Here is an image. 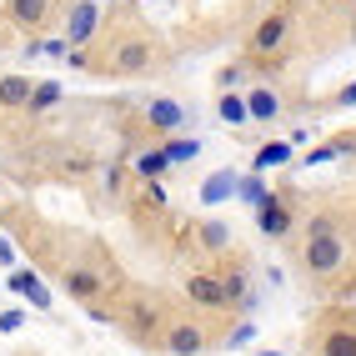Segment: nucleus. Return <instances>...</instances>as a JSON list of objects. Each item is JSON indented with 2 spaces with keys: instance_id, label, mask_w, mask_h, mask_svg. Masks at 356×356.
I'll return each mask as SVG.
<instances>
[{
  "instance_id": "obj_1",
  "label": "nucleus",
  "mask_w": 356,
  "mask_h": 356,
  "mask_svg": "<svg viewBox=\"0 0 356 356\" xmlns=\"http://www.w3.org/2000/svg\"><path fill=\"white\" fill-rule=\"evenodd\" d=\"M346 261H351V246H346V236H341L337 226L306 231V241H301V266H306V276L331 281V276H341Z\"/></svg>"
},
{
  "instance_id": "obj_2",
  "label": "nucleus",
  "mask_w": 356,
  "mask_h": 356,
  "mask_svg": "<svg viewBox=\"0 0 356 356\" xmlns=\"http://www.w3.org/2000/svg\"><path fill=\"white\" fill-rule=\"evenodd\" d=\"M291 45V10H271V15H261L256 20V31H251V45L246 51L256 60H276L281 51Z\"/></svg>"
},
{
  "instance_id": "obj_3",
  "label": "nucleus",
  "mask_w": 356,
  "mask_h": 356,
  "mask_svg": "<svg viewBox=\"0 0 356 356\" xmlns=\"http://www.w3.org/2000/svg\"><path fill=\"white\" fill-rule=\"evenodd\" d=\"M156 346H161L165 356H201V351H211V331H206L196 316H186V321H165V326H161V337H156Z\"/></svg>"
},
{
  "instance_id": "obj_4",
  "label": "nucleus",
  "mask_w": 356,
  "mask_h": 356,
  "mask_svg": "<svg viewBox=\"0 0 356 356\" xmlns=\"http://www.w3.org/2000/svg\"><path fill=\"white\" fill-rule=\"evenodd\" d=\"M151 65H156V51H151V40H140V35H121L106 56L111 76H140V70H151Z\"/></svg>"
},
{
  "instance_id": "obj_5",
  "label": "nucleus",
  "mask_w": 356,
  "mask_h": 356,
  "mask_svg": "<svg viewBox=\"0 0 356 356\" xmlns=\"http://www.w3.org/2000/svg\"><path fill=\"white\" fill-rule=\"evenodd\" d=\"M140 115H146V131L151 136H181L186 126H191V106H181V101H171V96H156V101H146L140 106Z\"/></svg>"
},
{
  "instance_id": "obj_6",
  "label": "nucleus",
  "mask_w": 356,
  "mask_h": 356,
  "mask_svg": "<svg viewBox=\"0 0 356 356\" xmlns=\"http://www.w3.org/2000/svg\"><path fill=\"white\" fill-rule=\"evenodd\" d=\"M96 31H101V0H76V6L65 10V45L70 51H81V45H90L96 40Z\"/></svg>"
},
{
  "instance_id": "obj_7",
  "label": "nucleus",
  "mask_w": 356,
  "mask_h": 356,
  "mask_svg": "<svg viewBox=\"0 0 356 356\" xmlns=\"http://www.w3.org/2000/svg\"><path fill=\"white\" fill-rule=\"evenodd\" d=\"M256 211V231L261 236H271V241H281V236H291V226H296V211L286 206V196H266V201H256L251 206Z\"/></svg>"
},
{
  "instance_id": "obj_8",
  "label": "nucleus",
  "mask_w": 356,
  "mask_h": 356,
  "mask_svg": "<svg viewBox=\"0 0 356 356\" xmlns=\"http://www.w3.org/2000/svg\"><path fill=\"white\" fill-rule=\"evenodd\" d=\"M60 286H65V296H76L81 306H90V301H101V296L111 291V281H106V271H96V266H65V271H60Z\"/></svg>"
},
{
  "instance_id": "obj_9",
  "label": "nucleus",
  "mask_w": 356,
  "mask_h": 356,
  "mask_svg": "<svg viewBox=\"0 0 356 356\" xmlns=\"http://www.w3.org/2000/svg\"><path fill=\"white\" fill-rule=\"evenodd\" d=\"M221 291H226V312L251 316L256 306H261V291L251 286V271H246V266H226V271H221Z\"/></svg>"
},
{
  "instance_id": "obj_10",
  "label": "nucleus",
  "mask_w": 356,
  "mask_h": 356,
  "mask_svg": "<svg viewBox=\"0 0 356 356\" xmlns=\"http://www.w3.org/2000/svg\"><path fill=\"white\" fill-rule=\"evenodd\" d=\"M56 15V0H6V20L26 35H40Z\"/></svg>"
},
{
  "instance_id": "obj_11",
  "label": "nucleus",
  "mask_w": 356,
  "mask_h": 356,
  "mask_svg": "<svg viewBox=\"0 0 356 356\" xmlns=\"http://www.w3.org/2000/svg\"><path fill=\"white\" fill-rule=\"evenodd\" d=\"M186 301L201 306V312H226V291H221V271H196L186 276Z\"/></svg>"
},
{
  "instance_id": "obj_12",
  "label": "nucleus",
  "mask_w": 356,
  "mask_h": 356,
  "mask_svg": "<svg viewBox=\"0 0 356 356\" xmlns=\"http://www.w3.org/2000/svg\"><path fill=\"white\" fill-rule=\"evenodd\" d=\"M6 291L26 296V301L35 306V312H51V306H56L51 286H45V276H40V271H31V266H10V281H6Z\"/></svg>"
},
{
  "instance_id": "obj_13",
  "label": "nucleus",
  "mask_w": 356,
  "mask_h": 356,
  "mask_svg": "<svg viewBox=\"0 0 356 356\" xmlns=\"http://www.w3.org/2000/svg\"><path fill=\"white\" fill-rule=\"evenodd\" d=\"M246 115H251V121H261V126H271L276 115H281V96H276V86H266V81L251 86V90H246Z\"/></svg>"
},
{
  "instance_id": "obj_14",
  "label": "nucleus",
  "mask_w": 356,
  "mask_h": 356,
  "mask_svg": "<svg viewBox=\"0 0 356 356\" xmlns=\"http://www.w3.org/2000/svg\"><path fill=\"white\" fill-rule=\"evenodd\" d=\"M316 356H356V326L351 321H337L316 337Z\"/></svg>"
},
{
  "instance_id": "obj_15",
  "label": "nucleus",
  "mask_w": 356,
  "mask_h": 356,
  "mask_svg": "<svg viewBox=\"0 0 356 356\" xmlns=\"http://www.w3.org/2000/svg\"><path fill=\"white\" fill-rule=\"evenodd\" d=\"M161 326H165V321H161V312H156V306H136V312H131V321H126V337L151 346V341L161 337Z\"/></svg>"
},
{
  "instance_id": "obj_16",
  "label": "nucleus",
  "mask_w": 356,
  "mask_h": 356,
  "mask_svg": "<svg viewBox=\"0 0 356 356\" xmlns=\"http://www.w3.org/2000/svg\"><path fill=\"white\" fill-rule=\"evenodd\" d=\"M31 90H35V81L31 76H0V111H26V101H31Z\"/></svg>"
},
{
  "instance_id": "obj_17",
  "label": "nucleus",
  "mask_w": 356,
  "mask_h": 356,
  "mask_svg": "<svg viewBox=\"0 0 356 356\" xmlns=\"http://www.w3.org/2000/svg\"><path fill=\"white\" fill-rule=\"evenodd\" d=\"M236 171H216V176H206L201 181V206H226L231 196H236Z\"/></svg>"
},
{
  "instance_id": "obj_18",
  "label": "nucleus",
  "mask_w": 356,
  "mask_h": 356,
  "mask_svg": "<svg viewBox=\"0 0 356 356\" xmlns=\"http://www.w3.org/2000/svg\"><path fill=\"white\" fill-rule=\"evenodd\" d=\"M196 241H201L206 256H226L231 251V226L226 221H201L196 226Z\"/></svg>"
},
{
  "instance_id": "obj_19",
  "label": "nucleus",
  "mask_w": 356,
  "mask_h": 356,
  "mask_svg": "<svg viewBox=\"0 0 356 356\" xmlns=\"http://www.w3.org/2000/svg\"><path fill=\"white\" fill-rule=\"evenodd\" d=\"M216 115H221L231 131L246 126V121H251V115H246V96H241V90H221V96H216Z\"/></svg>"
},
{
  "instance_id": "obj_20",
  "label": "nucleus",
  "mask_w": 356,
  "mask_h": 356,
  "mask_svg": "<svg viewBox=\"0 0 356 356\" xmlns=\"http://www.w3.org/2000/svg\"><path fill=\"white\" fill-rule=\"evenodd\" d=\"M20 56L26 60H60V56H70V45H65V35H35Z\"/></svg>"
},
{
  "instance_id": "obj_21",
  "label": "nucleus",
  "mask_w": 356,
  "mask_h": 356,
  "mask_svg": "<svg viewBox=\"0 0 356 356\" xmlns=\"http://www.w3.org/2000/svg\"><path fill=\"white\" fill-rule=\"evenodd\" d=\"M291 140H266V146H261L256 156H251V171H271V165H286L291 161Z\"/></svg>"
},
{
  "instance_id": "obj_22",
  "label": "nucleus",
  "mask_w": 356,
  "mask_h": 356,
  "mask_svg": "<svg viewBox=\"0 0 356 356\" xmlns=\"http://www.w3.org/2000/svg\"><path fill=\"white\" fill-rule=\"evenodd\" d=\"M56 106H60V81H35L31 101H26V115H45V111H56Z\"/></svg>"
},
{
  "instance_id": "obj_23",
  "label": "nucleus",
  "mask_w": 356,
  "mask_h": 356,
  "mask_svg": "<svg viewBox=\"0 0 356 356\" xmlns=\"http://www.w3.org/2000/svg\"><path fill=\"white\" fill-rule=\"evenodd\" d=\"M165 161H171V165H191L196 156H201V140L196 136H165Z\"/></svg>"
},
{
  "instance_id": "obj_24",
  "label": "nucleus",
  "mask_w": 356,
  "mask_h": 356,
  "mask_svg": "<svg viewBox=\"0 0 356 356\" xmlns=\"http://www.w3.org/2000/svg\"><path fill=\"white\" fill-rule=\"evenodd\" d=\"M131 171H136V181H161L165 171H171V161H165V151H140L131 161Z\"/></svg>"
},
{
  "instance_id": "obj_25",
  "label": "nucleus",
  "mask_w": 356,
  "mask_h": 356,
  "mask_svg": "<svg viewBox=\"0 0 356 356\" xmlns=\"http://www.w3.org/2000/svg\"><path fill=\"white\" fill-rule=\"evenodd\" d=\"M356 151V140H326V146H316V151H306L301 156V165H331V161H341V156H351Z\"/></svg>"
},
{
  "instance_id": "obj_26",
  "label": "nucleus",
  "mask_w": 356,
  "mask_h": 356,
  "mask_svg": "<svg viewBox=\"0 0 356 356\" xmlns=\"http://www.w3.org/2000/svg\"><path fill=\"white\" fill-rule=\"evenodd\" d=\"M256 341V321L251 316H241L231 331H226V341H221V351H241V346H251Z\"/></svg>"
},
{
  "instance_id": "obj_27",
  "label": "nucleus",
  "mask_w": 356,
  "mask_h": 356,
  "mask_svg": "<svg viewBox=\"0 0 356 356\" xmlns=\"http://www.w3.org/2000/svg\"><path fill=\"white\" fill-rule=\"evenodd\" d=\"M236 196H241L246 206H256V201H266V196H271V186L261 181V171H256V176H241V181H236Z\"/></svg>"
},
{
  "instance_id": "obj_28",
  "label": "nucleus",
  "mask_w": 356,
  "mask_h": 356,
  "mask_svg": "<svg viewBox=\"0 0 356 356\" xmlns=\"http://www.w3.org/2000/svg\"><path fill=\"white\" fill-rule=\"evenodd\" d=\"M20 326H31V321H26V312H20V306H10V312H0V331H6V337H15Z\"/></svg>"
},
{
  "instance_id": "obj_29",
  "label": "nucleus",
  "mask_w": 356,
  "mask_h": 356,
  "mask_svg": "<svg viewBox=\"0 0 356 356\" xmlns=\"http://www.w3.org/2000/svg\"><path fill=\"white\" fill-rule=\"evenodd\" d=\"M241 81H246V65H226V70H216V86H221V90H236Z\"/></svg>"
},
{
  "instance_id": "obj_30",
  "label": "nucleus",
  "mask_w": 356,
  "mask_h": 356,
  "mask_svg": "<svg viewBox=\"0 0 356 356\" xmlns=\"http://www.w3.org/2000/svg\"><path fill=\"white\" fill-rule=\"evenodd\" d=\"M140 196H146V206L161 211V206H165V186H161V181H140Z\"/></svg>"
},
{
  "instance_id": "obj_31",
  "label": "nucleus",
  "mask_w": 356,
  "mask_h": 356,
  "mask_svg": "<svg viewBox=\"0 0 356 356\" xmlns=\"http://www.w3.org/2000/svg\"><path fill=\"white\" fill-rule=\"evenodd\" d=\"M0 266H20V256H15V246H10V236H0Z\"/></svg>"
},
{
  "instance_id": "obj_32",
  "label": "nucleus",
  "mask_w": 356,
  "mask_h": 356,
  "mask_svg": "<svg viewBox=\"0 0 356 356\" xmlns=\"http://www.w3.org/2000/svg\"><path fill=\"white\" fill-rule=\"evenodd\" d=\"M121 181H126V171H121V165H106V191H111V196L121 191Z\"/></svg>"
},
{
  "instance_id": "obj_33",
  "label": "nucleus",
  "mask_w": 356,
  "mask_h": 356,
  "mask_svg": "<svg viewBox=\"0 0 356 356\" xmlns=\"http://www.w3.org/2000/svg\"><path fill=\"white\" fill-rule=\"evenodd\" d=\"M351 106H356V81L337 90V111H351Z\"/></svg>"
},
{
  "instance_id": "obj_34",
  "label": "nucleus",
  "mask_w": 356,
  "mask_h": 356,
  "mask_svg": "<svg viewBox=\"0 0 356 356\" xmlns=\"http://www.w3.org/2000/svg\"><path fill=\"white\" fill-rule=\"evenodd\" d=\"M0 51H10V35H6V26H0Z\"/></svg>"
}]
</instances>
